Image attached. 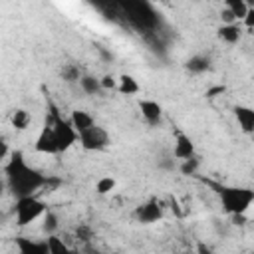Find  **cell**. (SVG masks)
Wrapping results in <instances>:
<instances>
[{
    "instance_id": "cell-1",
    "label": "cell",
    "mask_w": 254,
    "mask_h": 254,
    "mask_svg": "<svg viewBox=\"0 0 254 254\" xmlns=\"http://www.w3.org/2000/svg\"><path fill=\"white\" fill-rule=\"evenodd\" d=\"M4 173H6V183L10 190L18 198L34 196V192L46 183V177L40 175L36 169H32L20 151H12L10 159L4 163Z\"/></svg>"
},
{
    "instance_id": "cell-2",
    "label": "cell",
    "mask_w": 254,
    "mask_h": 254,
    "mask_svg": "<svg viewBox=\"0 0 254 254\" xmlns=\"http://www.w3.org/2000/svg\"><path fill=\"white\" fill-rule=\"evenodd\" d=\"M218 198L226 214L244 216L254 204V189L238 187V185H224L218 189Z\"/></svg>"
},
{
    "instance_id": "cell-3",
    "label": "cell",
    "mask_w": 254,
    "mask_h": 254,
    "mask_svg": "<svg viewBox=\"0 0 254 254\" xmlns=\"http://www.w3.org/2000/svg\"><path fill=\"white\" fill-rule=\"evenodd\" d=\"M46 212H48V206L38 196H22V198H16L14 214H16V224L18 226H28V224L36 222L38 218L46 216Z\"/></svg>"
},
{
    "instance_id": "cell-4",
    "label": "cell",
    "mask_w": 254,
    "mask_h": 254,
    "mask_svg": "<svg viewBox=\"0 0 254 254\" xmlns=\"http://www.w3.org/2000/svg\"><path fill=\"white\" fill-rule=\"evenodd\" d=\"M50 125L54 127V133H56V139H58V145H60V153L67 151L69 147H73L79 141V133L73 129L71 121L64 119L56 109L52 111V123Z\"/></svg>"
},
{
    "instance_id": "cell-5",
    "label": "cell",
    "mask_w": 254,
    "mask_h": 254,
    "mask_svg": "<svg viewBox=\"0 0 254 254\" xmlns=\"http://www.w3.org/2000/svg\"><path fill=\"white\" fill-rule=\"evenodd\" d=\"M109 143H111V139H109L107 129L97 123L93 127H89L87 131L79 133V145L85 151H103L109 147Z\"/></svg>"
},
{
    "instance_id": "cell-6",
    "label": "cell",
    "mask_w": 254,
    "mask_h": 254,
    "mask_svg": "<svg viewBox=\"0 0 254 254\" xmlns=\"http://www.w3.org/2000/svg\"><path fill=\"white\" fill-rule=\"evenodd\" d=\"M123 8L127 10L129 18L139 28H153L157 24V16H155V12L151 10L149 4H143V2H127V4H123Z\"/></svg>"
},
{
    "instance_id": "cell-7",
    "label": "cell",
    "mask_w": 254,
    "mask_h": 254,
    "mask_svg": "<svg viewBox=\"0 0 254 254\" xmlns=\"http://www.w3.org/2000/svg\"><path fill=\"white\" fill-rule=\"evenodd\" d=\"M34 149L38 153H42V155H56V153H60V145H58V139H56V133H54L52 125L42 127L40 135L36 137Z\"/></svg>"
},
{
    "instance_id": "cell-8",
    "label": "cell",
    "mask_w": 254,
    "mask_h": 254,
    "mask_svg": "<svg viewBox=\"0 0 254 254\" xmlns=\"http://www.w3.org/2000/svg\"><path fill=\"white\" fill-rule=\"evenodd\" d=\"M135 216H137V220L143 222V224H153V222H157V220L163 218V206H161V202H157V200H147V202H143L141 206H137Z\"/></svg>"
},
{
    "instance_id": "cell-9",
    "label": "cell",
    "mask_w": 254,
    "mask_h": 254,
    "mask_svg": "<svg viewBox=\"0 0 254 254\" xmlns=\"http://www.w3.org/2000/svg\"><path fill=\"white\" fill-rule=\"evenodd\" d=\"M194 157V143L189 135L185 133H177L175 137V147H173V159H179L181 163L187 159Z\"/></svg>"
},
{
    "instance_id": "cell-10",
    "label": "cell",
    "mask_w": 254,
    "mask_h": 254,
    "mask_svg": "<svg viewBox=\"0 0 254 254\" xmlns=\"http://www.w3.org/2000/svg\"><path fill=\"white\" fill-rule=\"evenodd\" d=\"M16 246H18V254H50L46 240H32L28 236H18Z\"/></svg>"
},
{
    "instance_id": "cell-11",
    "label": "cell",
    "mask_w": 254,
    "mask_h": 254,
    "mask_svg": "<svg viewBox=\"0 0 254 254\" xmlns=\"http://www.w3.org/2000/svg\"><path fill=\"white\" fill-rule=\"evenodd\" d=\"M139 109H141L143 119L147 123H151V125H157L161 121V117H163V107L153 99H141L139 101Z\"/></svg>"
},
{
    "instance_id": "cell-12",
    "label": "cell",
    "mask_w": 254,
    "mask_h": 254,
    "mask_svg": "<svg viewBox=\"0 0 254 254\" xmlns=\"http://www.w3.org/2000/svg\"><path fill=\"white\" fill-rule=\"evenodd\" d=\"M234 117L238 127L244 133H254V107L248 105H236L234 107Z\"/></svg>"
},
{
    "instance_id": "cell-13",
    "label": "cell",
    "mask_w": 254,
    "mask_h": 254,
    "mask_svg": "<svg viewBox=\"0 0 254 254\" xmlns=\"http://www.w3.org/2000/svg\"><path fill=\"white\" fill-rule=\"evenodd\" d=\"M69 121H71L73 129H75L77 133H83V131H87L89 127H93V125H95V119H93V117H91V113H87L85 109H73V111H71Z\"/></svg>"
},
{
    "instance_id": "cell-14",
    "label": "cell",
    "mask_w": 254,
    "mask_h": 254,
    "mask_svg": "<svg viewBox=\"0 0 254 254\" xmlns=\"http://www.w3.org/2000/svg\"><path fill=\"white\" fill-rule=\"evenodd\" d=\"M218 38L226 44H236L242 38V30L238 24H222L218 28Z\"/></svg>"
},
{
    "instance_id": "cell-15",
    "label": "cell",
    "mask_w": 254,
    "mask_h": 254,
    "mask_svg": "<svg viewBox=\"0 0 254 254\" xmlns=\"http://www.w3.org/2000/svg\"><path fill=\"white\" fill-rule=\"evenodd\" d=\"M46 242H48L50 254H73V250L67 246V242H65L62 236H58V234L46 236Z\"/></svg>"
},
{
    "instance_id": "cell-16",
    "label": "cell",
    "mask_w": 254,
    "mask_h": 254,
    "mask_svg": "<svg viewBox=\"0 0 254 254\" xmlns=\"http://www.w3.org/2000/svg\"><path fill=\"white\" fill-rule=\"evenodd\" d=\"M117 91H119V93H123V95H133V93H137V91H139V83H137V79H135L133 75L123 73V75L119 77Z\"/></svg>"
},
{
    "instance_id": "cell-17",
    "label": "cell",
    "mask_w": 254,
    "mask_h": 254,
    "mask_svg": "<svg viewBox=\"0 0 254 254\" xmlns=\"http://www.w3.org/2000/svg\"><path fill=\"white\" fill-rule=\"evenodd\" d=\"M224 8L234 16V20H244L246 14H248V10H250V6L244 0H228Z\"/></svg>"
},
{
    "instance_id": "cell-18",
    "label": "cell",
    "mask_w": 254,
    "mask_h": 254,
    "mask_svg": "<svg viewBox=\"0 0 254 254\" xmlns=\"http://www.w3.org/2000/svg\"><path fill=\"white\" fill-rule=\"evenodd\" d=\"M12 127L16 129V131H24V129H28L30 127V123H32V117H30V113L26 111V109H16L14 113H12Z\"/></svg>"
},
{
    "instance_id": "cell-19",
    "label": "cell",
    "mask_w": 254,
    "mask_h": 254,
    "mask_svg": "<svg viewBox=\"0 0 254 254\" xmlns=\"http://www.w3.org/2000/svg\"><path fill=\"white\" fill-rule=\"evenodd\" d=\"M187 69L192 71V73H202L208 69V58L206 56H192L189 62H187Z\"/></svg>"
},
{
    "instance_id": "cell-20",
    "label": "cell",
    "mask_w": 254,
    "mask_h": 254,
    "mask_svg": "<svg viewBox=\"0 0 254 254\" xmlns=\"http://www.w3.org/2000/svg\"><path fill=\"white\" fill-rule=\"evenodd\" d=\"M79 85H81L83 93H87V95H93V93H97V91L101 89L99 79L93 77V75H81V77H79Z\"/></svg>"
},
{
    "instance_id": "cell-21",
    "label": "cell",
    "mask_w": 254,
    "mask_h": 254,
    "mask_svg": "<svg viewBox=\"0 0 254 254\" xmlns=\"http://www.w3.org/2000/svg\"><path fill=\"white\" fill-rule=\"evenodd\" d=\"M115 179L113 177H101V179H97V183H95V190H97V194H109L113 189H115Z\"/></svg>"
},
{
    "instance_id": "cell-22",
    "label": "cell",
    "mask_w": 254,
    "mask_h": 254,
    "mask_svg": "<svg viewBox=\"0 0 254 254\" xmlns=\"http://www.w3.org/2000/svg\"><path fill=\"white\" fill-rule=\"evenodd\" d=\"M56 228H58V218L54 212H46L44 216V232L50 236V234H56Z\"/></svg>"
},
{
    "instance_id": "cell-23",
    "label": "cell",
    "mask_w": 254,
    "mask_h": 254,
    "mask_svg": "<svg viewBox=\"0 0 254 254\" xmlns=\"http://www.w3.org/2000/svg\"><path fill=\"white\" fill-rule=\"evenodd\" d=\"M99 83H101V89H107V91L111 89V91H113V89H117L119 79H115L113 75H109V73H107V75H103V77L99 79Z\"/></svg>"
},
{
    "instance_id": "cell-24",
    "label": "cell",
    "mask_w": 254,
    "mask_h": 254,
    "mask_svg": "<svg viewBox=\"0 0 254 254\" xmlns=\"http://www.w3.org/2000/svg\"><path fill=\"white\" fill-rule=\"evenodd\" d=\"M62 75H64V79H67V81H79V71H77V67L75 65H65L64 69H62Z\"/></svg>"
},
{
    "instance_id": "cell-25",
    "label": "cell",
    "mask_w": 254,
    "mask_h": 254,
    "mask_svg": "<svg viewBox=\"0 0 254 254\" xmlns=\"http://www.w3.org/2000/svg\"><path fill=\"white\" fill-rule=\"evenodd\" d=\"M196 167H198V159H196V157H192V159H187V161H183V165H181V171H183L185 175H192V173L196 171Z\"/></svg>"
},
{
    "instance_id": "cell-26",
    "label": "cell",
    "mask_w": 254,
    "mask_h": 254,
    "mask_svg": "<svg viewBox=\"0 0 254 254\" xmlns=\"http://www.w3.org/2000/svg\"><path fill=\"white\" fill-rule=\"evenodd\" d=\"M242 22H244L246 28H254V8L248 10V14H246V18H244Z\"/></svg>"
},
{
    "instance_id": "cell-27",
    "label": "cell",
    "mask_w": 254,
    "mask_h": 254,
    "mask_svg": "<svg viewBox=\"0 0 254 254\" xmlns=\"http://www.w3.org/2000/svg\"><path fill=\"white\" fill-rule=\"evenodd\" d=\"M198 254H214V252H210V250H208V248H204V246H202V248H200V250H198Z\"/></svg>"
}]
</instances>
